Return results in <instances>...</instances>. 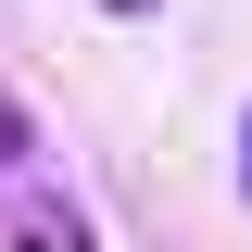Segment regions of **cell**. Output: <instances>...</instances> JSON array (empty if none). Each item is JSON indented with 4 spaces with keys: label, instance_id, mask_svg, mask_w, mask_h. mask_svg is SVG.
Returning <instances> with one entry per match:
<instances>
[{
    "label": "cell",
    "instance_id": "cell-2",
    "mask_svg": "<svg viewBox=\"0 0 252 252\" xmlns=\"http://www.w3.org/2000/svg\"><path fill=\"white\" fill-rule=\"evenodd\" d=\"M101 13H164V0H101Z\"/></svg>",
    "mask_w": 252,
    "mask_h": 252
},
{
    "label": "cell",
    "instance_id": "cell-1",
    "mask_svg": "<svg viewBox=\"0 0 252 252\" xmlns=\"http://www.w3.org/2000/svg\"><path fill=\"white\" fill-rule=\"evenodd\" d=\"M240 189H252V114H240Z\"/></svg>",
    "mask_w": 252,
    "mask_h": 252
}]
</instances>
